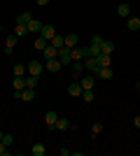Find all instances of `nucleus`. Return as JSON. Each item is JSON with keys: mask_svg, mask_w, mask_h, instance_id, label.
<instances>
[{"mask_svg": "<svg viewBox=\"0 0 140 156\" xmlns=\"http://www.w3.org/2000/svg\"><path fill=\"white\" fill-rule=\"evenodd\" d=\"M28 33V28L26 26H21V23H16V28H14V35H16V37H21V35H26Z\"/></svg>", "mask_w": 140, "mask_h": 156, "instance_id": "7c9ffc66", "label": "nucleus"}, {"mask_svg": "<svg viewBox=\"0 0 140 156\" xmlns=\"http://www.w3.org/2000/svg\"><path fill=\"white\" fill-rule=\"evenodd\" d=\"M84 70H89V72L96 75V72H98V61H96V58H87V61H84Z\"/></svg>", "mask_w": 140, "mask_h": 156, "instance_id": "a211bd4d", "label": "nucleus"}, {"mask_svg": "<svg viewBox=\"0 0 140 156\" xmlns=\"http://www.w3.org/2000/svg\"><path fill=\"white\" fill-rule=\"evenodd\" d=\"M82 100L84 103H93V89L91 91H82Z\"/></svg>", "mask_w": 140, "mask_h": 156, "instance_id": "2f4dec72", "label": "nucleus"}, {"mask_svg": "<svg viewBox=\"0 0 140 156\" xmlns=\"http://www.w3.org/2000/svg\"><path fill=\"white\" fill-rule=\"evenodd\" d=\"M38 82H40V77H38V75H26V86H28V89H35V86H38Z\"/></svg>", "mask_w": 140, "mask_h": 156, "instance_id": "bb28decb", "label": "nucleus"}, {"mask_svg": "<svg viewBox=\"0 0 140 156\" xmlns=\"http://www.w3.org/2000/svg\"><path fill=\"white\" fill-rule=\"evenodd\" d=\"M70 56H73V61L87 58V47H73V49H70Z\"/></svg>", "mask_w": 140, "mask_h": 156, "instance_id": "0eeeda50", "label": "nucleus"}, {"mask_svg": "<svg viewBox=\"0 0 140 156\" xmlns=\"http://www.w3.org/2000/svg\"><path fill=\"white\" fill-rule=\"evenodd\" d=\"M61 68H63V65H61L59 58H47V63H45V70H47V72H52V75H54V72H59Z\"/></svg>", "mask_w": 140, "mask_h": 156, "instance_id": "20e7f679", "label": "nucleus"}, {"mask_svg": "<svg viewBox=\"0 0 140 156\" xmlns=\"http://www.w3.org/2000/svg\"><path fill=\"white\" fill-rule=\"evenodd\" d=\"M26 70H28V75H38V77H40L42 70H45V65H42L40 61H31V63L26 65Z\"/></svg>", "mask_w": 140, "mask_h": 156, "instance_id": "7ed1b4c3", "label": "nucleus"}, {"mask_svg": "<svg viewBox=\"0 0 140 156\" xmlns=\"http://www.w3.org/2000/svg\"><path fill=\"white\" fill-rule=\"evenodd\" d=\"M35 2H38V5H40V7H45L47 2H49V0H35Z\"/></svg>", "mask_w": 140, "mask_h": 156, "instance_id": "e433bc0d", "label": "nucleus"}, {"mask_svg": "<svg viewBox=\"0 0 140 156\" xmlns=\"http://www.w3.org/2000/svg\"><path fill=\"white\" fill-rule=\"evenodd\" d=\"M100 79H112L114 77V72H112V68H98V72H96Z\"/></svg>", "mask_w": 140, "mask_h": 156, "instance_id": "aec40b11", "label": "nucleus"}, {"mask_svg": "<svg viewBox=\"0 0 140 156\" xmlns=\"http://www.w3.org/2000/svg\"><path fill=\"white\" fill-rule=\"evenodd\" d=\"M49 44H54L56 49H61V47H66V35H54Z\"/></svg>", "mask_w": 140, "mask_h": 156, "instance_id": "412c9836", "label": "nucleus"}, {"mask_svg": "<svg viewBox=\"0 0 140 156\" xmlns=\"http://www.w3.org/2000/svg\"><path fill=\"white\" fill-rule=\"evenodd\" d=\"M54 128H59V130H68L70 128V121H68L66 117H59V121H56V126Z\"/></svg>", "mask_w": 140, "mask_h": 156, "instance_id": "cd10ccee", "label": "nucleus"}, {"mask_svg": "<svg viewBox=\"0 0 140 156\" xmlns=\"http://www.w3.org/2000/svg\"><path fill=\"white\" fill-rule=\"evenodd\" d=\"M26 28H28V33H33V35H40V30H42V21H38V19H31Z\"/></svg>", "mask_w": 140, "mask_h": 156, "instance_id": "9b49d317", "label": "nucleus"}, {"mask_svg": "<svg viewBox=\"0 0 140 156\" xmlns=\"http://www.w3.org/2000/svg\"><path fill=\"white\" fill-rule=\"evenodd\" d=\"M82 91H84V89L80 86V82H73V84L68 86V93H70V96H82Z\"/></svg>", "mask_w": 140, "mask_h": 156, "instance_id": "5701e85b", "label": "nucleus"}, {"mask_svg": "<svg viewBox=\"0 0 140 156\" xmlns=\"http://www.w3.org/2000/svg\"><path fill=\"white\" fill-rule=\"evenodd\" d=\"M96 61H98V68H110V63H112V56H110V54H100Z\"/></svg>", "mask_w": 140, "mask_h": 156, "instance_id": "f3484780", "label": "nucleus"}, {"mask_svg": "<svg viewBox=\"0 0 140 156\" xmlns=\"http://www.w3.org/2000/svg\"><path fill=\"white\" fill-rule=\"evenodd\" d=\"M117 14H119L121 19H128V16H131V7H128L126 2H121V5L117 7Z\"/></svg>", "mask_w": 140, "mask_h": 156, "instance_id": "6ab92c4d", "label": "nucleus"}, {"mask_svg": "<svg viewBox=\"0 0 140 156\" xmlns=\"http://www.w3.org/2000/svg\"><path fill=\"white\" fill-rule=\"evenodd\" d=\"M9 154V147H5V142L0 140V156H7Z\"/></svg>", "mask_w": 140, "mask_h": 156, "instance_id": "72a5a7b5", "label": "nucleus"}, {"mask_svg": "<svg viewBox=\"0 0 140 156\" xmlns=\"http://www.w3.org/2000/svg\"><path fill=\"white\" fill-rule=\"evenodd\" d=\"M103 40H105V37H103V35H91V42H93V44H100Z\"/></svg>", "mask_w": 140, "mask_h": 156, "instance_id": "f704fd0d", "label": "nucleus"}, {"mask_svg": "<svg viewBox=\"0 0 140 156\" xmlns=\"http://www.w3.org/2000/svg\"><path fill=\"white\" fill-rule=\"evenodd\" d=\"M100 51H103V54H112V51H114V42L103 40V42H100Z\"/></svg>", "mask_w": 140, "mask_h": 156, "instance_id": "4be33fe9", "label": "nucleus"}, {"mask_svg": "<svg viewBox=\"0 0 140 156\" xmlns=\"http://www.w3.org/2000/svg\"><path fill=\"white\" fill-rule=\"evenodd\" d=\"M100 133H103V124H100V121H96V124L91 126V135L96 137V135H100Z\"/></svg>", "mask_w": 140, "mask_h": 156, "instance_id": "c756f323", "label": "nucleus"}, {"mask_svg": "<svg viewBox=\"0 0 140 156\" xmlns=\"http://www.w3.org/2000/svg\"><path fill=\"white\" fill-rule=\"evenodd\" d=\"M16 98H19V100H26V103H28V100H33V98H35V89H28V86H26V89H23V91H21Z\"/></svg>", "mask_w": 140, "mask_h": 156, "instance_id": "4468645a", "label": "nucleus"}, {"mask_svg": "<svg viewBox=\"0 0 140 156\" xmlns=\"http://www.w3.org/2000/svg\"><path fill=\"white\" fill-rule=\"evenodd\" d=\"M26 75H28V70H26V65H23V63L14 65V77H26Z\"/></svg>", "mask_w": 140, "mask_h": 156, "instance_id": "b1692460", "label": "nucleus"}, {"mask_svg": "<svg viewBox=\"0 0 140 156\" xmlns=\"http://www.w3.org/2000/svg\"><path fill=\"white\" fill-rule=\"evenodd\" d=\"M56 121H59V114H56V112H47V114H45V124L49 126V128H54Z\"/></svg>", "mask_w": 140, "mask_h": 156, "instance_id": "dca6fc26", "label": "nucleus"}, {"mask_svg": "<svg viewBox=\"0 0 140 156\" xmlns=\"http://www.w3.org/2000/svg\"><path fill=\"white\" fill-rule=\"evenodd\" d=\"M93 84H96V77H93V75H82L80 77V86L84 89V91H91Z\"/></svg>", "mask_w": 140, "mask_h": 156, "instance_id": "f03ea898", "label": "nucleus"}, {"mask_svg": "<svg viewBox=\"0 0 140 156\" xmlns=\"http://www.w3.org/2000/svg\"><path fill=\"white\" fill-rule=\"evenodd\" d=\"M42 56H45V58H59V49L54 44H47L45 51H42Z\"/></svg>", "mask_w": 140, "mask_h": 156, "instance_id": "ddd939ff", "label": "nucleus"}, {"mask_svg": "<svg viewBox=\"0 0 140 156\" xmlns=\"http://www.w3.org/2000/svg\"><path fill=\"white\" fill-rule=\"evenodd\" d=\"M47 154V147L42 142H35L33 144V156H45Z\"/></svg>", "mask_w": 140, "mask_h": 156, "instance_id": "a878e982", "label": "nucleus"}, {"mask_svg": "<svg viewBox=\"0 0 140 156\" xmlns=\"http://www.w3.org/2000/svg\"><path fill=\"white\" fill-rule=\"evenodd\" d=\"M100 44H93V42H89V47H87V58H98L100 56Z\"/></svg>", "mask_w": 140, "mask_h": 156, "instance_id": "1a4fd4ad", "label": "nucleus"}, {"mask_svg": "<svg viewBox=\"0 0 140 156\" xmlns=\"http://www.w3.org/2000/svg\"><path fill=\"white\" fill-rule=\"evenodd\" d=\"M66 47H68V49H73V47H77V35H75V33L66 35Z\"/></svg>", "mask_w": 140, "mask_h": 156, "instance_id": "c85d7f7f", "label": "nucleus"}, {"mask_svg": "<svg viewBox=\"0 0 140 156\" xmlns=\"http://www.w3.org/2000/svg\"><path fill=\"white\" fill-rule=\"evenodd\" d=\"M12 86H14V98H16L21 91H23V89H26V77H14Z\"/></svg>", "mask_w": 140, "mask_h": 156, "instance_id": "6e6552de", "label": "nucleus"}, {"mask_svg": "<svg viewBox=\"0 0 140 156\" xmlns=\"http://www.w3.org/2000/svg\"><path fill=\"white\" fill-rule=\"evenodd\" d=\"M59 151H61V156H68V154H70V149H68V147H61Z\"/></svg>", "mask_w": 140, "mask_h": 156, "instance_id": "c9c22d12", "label": "nucleus"}, {"mask_svg": "<svg viewBox=\"0 0 140 156\" xmlns=\"http://www.w3.org/2000/svg\"><path fill=\"white\" fill-rule=\"evenodd\" d=\"M59 61H61L63 68L73 63V56H70V49H68V47H61V49H59Z\"/></svg>", "mask_w": 140, "mask_h": 156, "instance_id": "f257e3e1", "label": "nucleus"}, {"mask_svg": "<svg viewBox=\"0 0 140 156\" xmlns=\"http://www.w3.org/2000/svg\"><path fill=\"white\" fill-rule=\"evenodd\" d=\"M47 44H49V40H45L42 35H38V37H35V49H38V51H45Z\"/></svg>", "mask_w": 140, "mask_h": 156, "instance_id": "393cba45", "label": "nucleus"}, {"mask_svg": "<svg viewBox=\"0 0 140 156\" xmlns=\"http://www.w3.org/2000/svg\"><path fill=\"white\" fill-rule=\"evenodd\" d=\"M73 79L75 82H80V77H82V72H84V63L82 61H73Z\"/></svg>", "mask_w": 140, "mask_h": 156, "instance_id": "423d86ee", "label": "nucleus"}, {"mask_svg": "<svg viewBox=\"0 0 140 156\" xmlns=\"http://www.w3.org/2000/svg\"><path fill=\"white\" fill-rule=\"evenodd\" d=\"M133 124H135V128H140V117H135V119H133Z\"/></svg>", "mask_w": 140, "mask_h": 156, "instance_id": "4c0bfd02", "label": "nucleus"}, {"mask_svg": "<svg viewBox=\"0 0 140 156\" xmlns=\"http://www.w3.org/2000/svg\"><path fill=\"white\" fill-rule=\"evenodd\" d=\"M14 47H16V35L12 33L9 37H5V54H7V56L14 51Z\"/></svg>", "mask_w": 140, "mask_h": 156, "instance_id": "f8f14e48", "label": "nucleus"}, {"mask_svg": "<svg viewBox=\"0 0 140 156\" xmlns=\"http://www.w3.org/2000/svg\"><path fill=\"white\" fill-rule=\"evenodd\" d=\"M126 28H128L131 33L140 30V16H133V14H131V16L126 19Z\"/></svg>", "mask_w": 140, "mask_h": 156, "instance_id": "9d476101", "label": "nucleus"}, {"mask_svg": "<svg viewBox=\"0 0 140 156\" xmlns=\"http://www.w3.org/2000/svg\"><path fill=\"white\" fill-rule=\"evenodd\" d=\"M40 35H42L45 40H49V42H52V37L56 35V28H54L52 23H42V30H40Z\"/></svg>", "mask_w": 140, "mask_h": 156, "instance_id": "39448f33", "label": "nucleus"}, {"mask_svg": "<svg viewBox=\"0 0 140 156\" xmlns=\"http://www.w3.org/2000/svg\"><path fill=\"white\" fill-rule=\"evenodd\" d=\"M33 19V14L31 12H21L19 16H16V19H14V23H21V26H28V21Z\"/></svg>", "mask_w": 140, "mask_h": 156, "instance_id": "2eb2a0df", "label": "nucleus"}, {"mask_svg": "<svg viewBox=\"0 0 140 156\" xmlns=\"http://www.w3.org/2000/svg\"><path fill=\"white\" fill-rule=\"evenodd\" d=\"M2 142H5V147H12V144H14V135L5 133V135H2Z\"/></svg>", "mask_w": 140, "mask_h": 156, "instance_id": "473e14b6", "label": "nucleus"}, {"mask_svg": "<svg viewBox=\"0 0 140 156\" xmlns=\"http://www.w3.org/2000/svg\"><path fill=\"white\" fill-rule=\"evenodd\" d=\"M2 135H5V133H2V130H0V140H2Z\"/></svg>", "mask_w": 140, "mask_h": 156, "instance_id": "58836bf2", "label": "nucleus"}]
</instances>
